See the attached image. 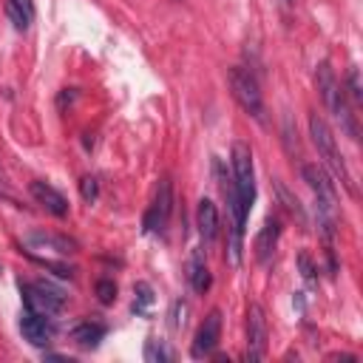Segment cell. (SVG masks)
Masks as SVG:
<instances>
[{
    "label": "cell",
    "mask_w": 363,
    "mask_h": 363,
    "mask_svg": "<svg viewBox=\"0 0 363 363\" xmlns=\"http://www.w3.org/2000/svg\"><path fill=\"white\" fill-rule=\"evenodd\" d=\"M315 85H318V94L324 99L327 111L335 117V122L341 125V131L349 136V139H357V122H355V114L349 111V102H346V94L332 71V66L324 60L318 69H315Z\"/></svg>",
    "instance_id": "6da1fadb"
},
{
    "label": "cell",
    "mask_w": 363,
    "mask_h": 363,
    "mask_svg": "<svg viewBox=\"0 0 363 363\" xmlns=\"http://www.w3.org/2000/svg\"><path fill=\"white\" fill-rule=\"evenodd\" d=\"M309 136H313V142H315V148H318V153H321L324 165L335 173V179H341V185L346 187V193H355V185H352V176H349V171H346V162H343L341 150H338V142H335V136H332V131H329V125L324 122L321 114H309Z\"/></svg>",
    "instance_id": "7a4b0ae2"
},
{
    "label": "cell",
    "mask_w": 363,
    "mask_h": 363,
    "mask_svg": "<svg viewBox=\"0 0 363 363\" xmlns=\"http://www.w3.org/2000/svg\"><path fill=\"white\" fill-rule=\"evenodd\" d=\"M227 83H230V91L236 97L239 106L258 122H264V99H262V91H258V83L250 71H244L241 66H233L227 71Z\"/></svg>",
    "instance_id": "3957f363"
},
{
    "label": "cell",
    "mask_w": 363,
    "mask_h": 363,
    "mask_svg": "<svg viewBox=\"0 0 363 363\" xmlns=\"http://www.w3.org/2000/svg\"><path fill=\"white\" fill-rule=\"evenodd\" d=\"M233 187L241 199V204L252 207L255 201V171H252V150L247 142H233Z\"/></svg>",
    "instance_id": "277c9868"
},
{
    "label": "cell",
    "mask_w": 363,
    "mask_h": 363,
    "mask_svg": "<svg viewBox=\"0 0 363 363\" xmlns=\"http://www.w3.org/2000/svg\"><path fill=\"white\" fill-rule=\"evenodd\" d=\"M20 292H23V301H26V309L31 313H40V315H57L60 309L66 306V295L48 284H20Z\"/></svg>",
    "instance_id": "5b68a950"
},
{
    "label": "cell",
    "mask_w": 363,
    "mask_h": 363,
    "mask_svg": "<svg viewBox=\"0 0 363 363\" xmlns=\"http://www.w3.org/2000/svg\"><path fill=\"white\" fill-rule=\"evenodd\" d=\"M267 355V318L258 304L247 306V360L258 363Z\"/></svg>",
    "instance_id": "8992f818"
},
{
    "label": "cell",
    "mask_w": 363,
    "mask_h": 363,
    "mask_svg": "<svg viewBox=\"0 0 363 363\" xmlns=\"http://www.w3.org/2000/svg\"><path fill=\"white\" fill-rule=\"evenodd\" d=\"M171 213H173V185H171V179H162L159 187H157V199H153V204L145 213V230L148 233H165V227L171 222Z\"/></svg>",
    "instance_id": "52a82bcc"
},
{
    "label": "cell",
    "mask_w": 363,
    "mask_h": 363,
    "mask_svg": "<svg viewBox=\"0 0 363 363\" xmlns=\"http://www.w3.org/2000/svg\"><path fill=\"white\" fill-rule=\"evenodd\" d=\"M219 338H222V313L213 309V313H207V318L201 321L196 338H193V346H190V355L196 360L213 355V349L219 346Z\"/></svg>",
    "instance_id": "ba28073f"
},
{
    "label": "cell",
    "mask_w": 363,
    "mask_h": 363,
    "mask_svg": "<svg viewBox=\"0 0 363 363\" xmlns=\"http://www.w3.org/2000/svg\"><path fill=\"white\" fill-rule=\"evenodd\" d=\"M301 176H304V182H306L309 187H313V193H315V199H318L321 204H329V207L338 204L335 182L327 176V171H324L321 165H304V168H301Z\"/></svg>",
    "instance_id": "9c48e42d"
},
{
    "label": "cell",
    "mask_w": 363,
    "mask_h": 363,
    "mask_svg": "<svg viewBox=\"0 0 363 363\" xmlns=\"http://www.w3.org/2000/svg\"><path fill=\"white\" fill-rule=\"evenodd\" d=\"M20 332L31 346H45L51 341V335H55V324H51L48 315H40V313L26 309L23 318H20Z\"/></svg>",
    "instance_id": "30bf717a"
},
{
    "label": "cell",
    "mask_w": 363,
    "mask_h": 363,
    "mask_svg": "<svg viewBox=\"0 0 363 363\" xmlns=\"http://www.w3.org/2000/svg\"><path fill=\"white\" fill-rule=\"evenodd\" d=\"M29 193L37 199V204L45 207L51 216H57V219L69 216V201H66V196H63L60 190H55L48 182H31V185H29Z\"/></svg>",
    "instance_id": "8fae6325"
},
{
    "label": "cell",
    "mask_w": 363,
    "mask_h": 363,
    "mask_svg": "<svg viewBox=\"0 0 363 363\" xmlns=\"http://www.w3.org/2000/svg\"><path fill=\"white\" fill-rule=\"evenodd\" d=\"M278 236H281V225H278V219L270 216V219L264 222V227L258 230L255 244H252L255 262H258V264H270V258H273V252H276V244H278Z\"/></svg>",
    "instance_id": "7c38bea8"
},
{
    "label": "cell",
    "mask_w": 363,
    "mask_h": 363,
    "mask_svg": "<svg viewBox=\"0 0 363 363\" xmlns=\"http://www.w3.org/2000/svg\"><path fill=\"white\" fill-rule=\"evenodd\" d=\"M196 225H199V233H201L204 244H213L216 241V236H219V211H216V204L211 199H201L199 201Z\"/></svg>",
    "instance_id": "4fadbf2b"
},
{
    "label": "cell",
    "mask_w": 363,
    "mask_h": 363,
    "mask_svg": "<svg viewBox=\"0 0 363 363\" xmlns=\"http://www.w3.org/2000/svg\"><path fill=\"white\" fill-rule=\"evenodd\" d=\"M29 247H45V250H55L57 255H69L77 252V241L69 236H55V233H29L26 236Z\"/></svg>",
    "instance_id": "5bb4252c"
},
{
    "label": "cell",
    "mask_w": 363,
    "mask_h": 363,
    "mask_svg": "<svg viewBox=\"0 0 363 363\" xmlns=\"http://www.w3.org/2000/svg\"><path fill=\"white\" fill-rule=\"evenodd\" d=\"M187 281H190V287L199 295L211 290V270H207V264H204L201 250H193V255H190V262H187Z\"/></svg>",
    "instance_id": "9a60e30c"
},
{
    "label": "cell",
    "mask_w": 363,
    "mask_h": 363,
    "mask_svg": "<svg viewBox=\"0 0 363 363\" xmlns=\"http://www.w3.org/2000/svg\"><path fill=\"white\" fill-rule=\"evenodd\" d=\"M6 15L17 31H26L34 20V3L31 0H6Z\"/></svg>",
    "instance_id": "2e32d148"
},
{
    "label": "cell",
    "mask_w": 363,
    "mask_h": 363,
    "mask_svg": "<svg viewBox=\"0 0 363 363\" xmlns=\"http://www.w3.org/2000/svg\"><path fill=\"white\" fill-rule=\"evenodd\" d=\"M102 338H106V327L102 324H94V321H83L71 329V341H77L83 349H94Z\"/></svg>",
    "instance_id": "e0dca14e"
},
{
    "label": "cell",
    "mask_w": 363,
    "mask_h": 363,
    "mask_svg": "<svg viewBox=\"0 0 363 363\" xmlns=\"http://www.w3.org/2000/svg\"><path fill=\"white\" fill-rule=\"evenodd\" d=\"M145 360L148 363H168V360H173V352L162 341H148L145 343Z\"/></svg>",
    "instance_id": "ac0fdd59"
},
{
    "label": "cell",
    "mask_w": 363,
    "mask_h": 363,
    "mask_svg": "<svg viewBox=\"0 0 363 363\" xmlns=\"http://www.w3.org/2000/svg\"><path fill=\"white\" fill-rule=\"evenodd\" d=\"M276 190H278V196H281V201H284V207H287V211L304 222V207H301V201H298V199H295V196H292V193H290V190H287V187H284L278 179H276Z\"/></svg>",
    "instance_id": "d6986e66"
},
{
    "label": "cell",
    "mask_w": 363,
    "mask_h": 363,
    "mask_svg": "<svg viewBox=\"0 0 363 363\" xmlns=\"http://www.w3.org/2000/svg\"><path fill=\"white\" fill-rule=\"evenodd\" d=\"M134 292H136V301H134V313H145V309L153 304V290H150V284L139 281V284L134 287Z\"/></svg>",
    "instance_id": "ffe728a7"
},
{
    "label": "cell",
    "mask_w": 363,
    "mask_h": 363,
    "mask_svg": "<svg viewBox=\"0 0 363 363\" xmlns=\"http://www.w3.org/2000/svg\"><path fill=\"white\" fill-rule=\"evenodd\" d=\"M97 298H99V304H114L117 301V284L111 278H99L97 281Z\"/></svg>",
    "instance_id": "44dd1931"
},
{
    "label": "cell",
    "mask_w": 363,
    "mask_h": 363,
    "mask_svg": "<svg viewBox=\"0 0 363 363\" xmlns=\"http://www.w3.org/2000/svg\"><path fill=\"white\" fill-rule=\"evenodd\" d=\"M31 262H34V264H40V267H45V270H51V273L60 276V278H71V276H74V273H71V267L57 264V262H45V258H37V255H31Z\"/></svg>",
    "instance_id": "7402d4cb"
},
{
    "label": "cell",
    "mask_w": 363,
    "mask_h": 363,
    "mask_svg": "<svg viewBox=\"0 0 363 363\" xmlns=\"http://www.w3.org/2000/svg\"><path fill=\"white\" fill-rule=\"evenodd\" d=\"M80 193H83V199L91 204V201H97V196H99V187H97V179L94 176H85L83 182H80Z\"/></svg>",
    "instance_id": "603a6c76"
},
{
    "label": "cell",
    "mask_w": 363,
    "mask_h": 363,
    "mask_svg": "<svg viewBox=\"0 0 363 363\" xmlns=\"http://www.w3.org/2000/svg\"><path fill=\"white\" fill-rule=\"evenodd\" d=\"M298 267H301V276L313 284L315 281V267H313V258H309V252H301L298 255Z\"/></svg>",
    "instance_id": "cb8c5ba5"
},
{
    "label": "cell",
    "mask_w": 363,
    "mask_h": 363,
    "mask_svg": "<svg viewBox=\"0 0 363 363\" xmlns=\"http://www.w3.org/2000/svg\"><path fill=\"white\" fill-rule=\"evenodd\" d=\"M185 318H187V304H185V301H176V304H173L171 327H173V329H182V327H185Z\"/></svg>",
    "instance_id": "d4e9b609"
},
{
    "label": "cell",
    "mask_w": 363,
    "mask_h": 363,
    "mask_svg": "<svg viewBox=\"0 0 363 363\" xmlns=\"http://www.w3.org/2000/svg\"><path fill=\"white\" fill-rule=\"evenodd\" d=\"M349 97H352L355 102H363V91H360V74H357V69H352V71H349Z\"/></svg>",
    "instance_id": "484cf974"
},
{
    "label": "cell",
    "mask_w": 363,
    "mask_h": 363,
    "mask_svg": "<svg viewBox=\"0 0 363 363\" xmlns=\"http://www.w3.org/2000/svg\"><path fill=\"white\" fill-rule=\"evenodd\" d=\"M74 97H77L74 91L71 94H60V108H66V102H74Z\"/></svg>",
    "instance_id": "4316f807"
}]
</instances>
